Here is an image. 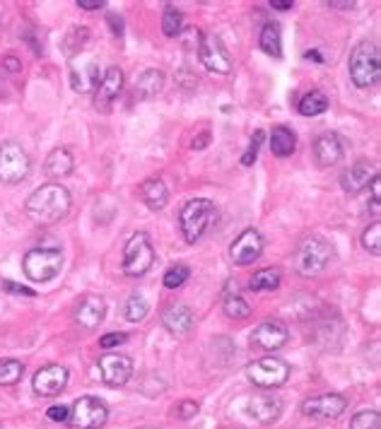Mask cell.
<instances>
[{"label": "cell", "mask_w": 381, "mask_h": 429, "mask_svg": "<svg viewBox=\"0 0 381 429\" xmlns=\"http://www.w3.org/2000/svg\"><path fill=\"white\" fill-rule=\"evenodd\" d=\"M181 24H183L181 12L176 10L174 5H169V8L164 10V17H162V32L167 36H176L181 32Z\"/></svg>", "instance_id": "36"}, {"label": "cell", "mask_w": 381, "mask_h": 429, "mask_svg": "<svg viewBox=\"0 0 381 429\" xmlns=\"http://www.w3.org/2000/svg\"><path fill=\"white\" fill-rule=\"evenodd\" d=\"M107 420H109L107 406H104L100 398L92 396L77 398L75 406L70 408V418H68V422L75 429H100Z\"/></svg>", "instance_id": "9"}, {"label": "cell", "mask_w": 381, "mask_h": 429, "mask_svg": "<svg viewBox=\"0 0 381 429\" xmlns=\"http://www.w3.org/2000/svg\"><path fill=\"white\" fill-rule=\"evenodd\" d=\"M350 429H381V415L377 410H360L350 420Z\"/></svg>", "instance_id": "34"}, {"label": "cell", "mask_w": 381, "mask_h": 429, "mask_svg": "<svg viewBox=\"0 0 381 429\" xmlns=\"http://www.w3.org/2000/svg\"><path fill=\"white\" fill-rule=\"evenodd\" d=\"M249 287L254 292H273V290H278V287H280V271H275V268H263V271L254 273Z\"/></svg>", "instance_id": "29"}, {"label": "cell", "mask_w": 381, "mask_h": 429, "mask_svg": "<svg viewBox=\"0 0 381 429\" xmlns=\"http://www.w3.org/2000/svg\"><path fill=\"white\" fill-rule=\"evenodd\" d=\"M314 155L321 167H333L343 159V143L336 133H323L314 143Z\"/></svg>", "instance_id": "21"}, {"label": "cell", "mask_w": 381, "mask_h": 429, "mask_svg": "<svg viewBox=\"0 0 381 429\" xmlns=\"http://www.w3.org/2000/svg\"><path fill=\"white\" fill-rule=\"evenodd\" d=\"M370 186H372V207H374V212L379 214V203H381V181H379V176H374Z\"/></svg>", "instance_id": "42"}, {"label": "cell", "mask_w": 381, "mask_h": 429, "mask_svg": "<svg viewBox=\"0 0 381 429\" xmlns=\"http://www.w3.org/2000/svg\"><path fill=\"white\" fill-rule=\"evenodd\" d=\"M261 140H263V131H256L254 136H251L249 150L242 155V164H244V167H251V164L256 162V157H258V147H261Z\"/></svg>", "instance_id": "37"}, {"label": "cell", "mask_w": 381, "mask_h": 429, "mask_svg": "<svg viewBox=\"0 0 381 429\" xmlns=\"http://www.w3.org/2000/svg\"><path fill=\"white\" fill-rule=\"evenodd\" d=\"M140 198L150 210H162L169 200V191L162 179H147L140 183Z\"/></svg>", "instance_id": "24"}, {"label": "cell", "mask_w": 381, "mask_h": 429, "mask_svg": "<svg viewBox=\"0 0 381 429\" xmlns=\"http://www.w3.org/2000/svg\"><path fill=\"white\" fill-rule=\"evenodd\" d=\"M331 256H333V249L326 239L306 237L297 246V254H294V271L302 278H316L326 271Z\"/></svg>", "instance_id": "4"}, {"label": "cell", "mask_w": 381, "mask_h": 429, "mask_svg": "<svg viewBox=\"0 0 381 429\" xmlns=\"http://www.w3.org/2000/svg\"><path fill=\"white\" fill-rule=\"evenodd\" d=\"M164 87V72L162 70H145L138 75V82H135V94L143 97V99H150V97L159 94Z\"/></svg>", "instance_id": "26"}, {"label": "cell", "mask_w": 381, "mask_h": 429, "mask_svg": "<svg viewBox=\"0 0 381 429\" xmlns=\"http://www.w3.org/2000/svg\"><path fill=\"white\" fill-rule=\"evenodd\" d=\"M73 167H75V159H73L70 150H65V147H56V150L48 152L46 157V174L51 176V179H63V176H68L73 171Z\"/></svg>", "instance_id": "23"}, {"label": "cell", "mask_w": 381, "mask_h": 429, "mask_svg": "<svg viewBox=\"0 0 381 429\" xmlns=\"http://www.w3.org/2000/svg\"><path fill=\"white\" fill-rule=\"evenodd\" d=\"M100 376L112 389L126 386L133 376V359L119 352H107L100 357Z\"/></svg>", "instance_id": "10"}, {"label": "cell", "mask_w": 381, "mask_h": 429, "mask_svg": "<svg viewBox=\"0 0 381 429\" xmlns=\"http://www.w3.org/2000/svg\"><path fill=\"white\" fill-rule=\"evenodd\" d=\"M24 364L17 359H0V386H15L22 379Z\"/></svg>", "instance_id": "30"}, {"label": "cell", "mask_w": 381, "mask_h": 429, "mask_svg": "<svg viewBox=\"0 0 381 429\" xmlns=\"http://www.w3.org/2000/svg\"><path fill=\"white\" fill-rule=\"evenodd\" d=\"M121 89H124V72H121V68H109L100 80V87H97L95 94V107L100 112H109L112 104L116 102V97L121 94Z\"/></svg>", "instance_id": "17"}, {"label": "cell", "mask_w": 381, "mask_h": 429, "mask_svg": "<svg viewBox=\"0 0 381 429\" xmlns=\"http://www.w3.org/2000/svg\"><path fill=\"white\" fill-rule=\"evenodd\" d=\"M282 413V403L275 396H256L249 401V415L261 425H273Z\"/></svg>", "instance_id": "22"}, {"label": "cell", "mask_w": 381, "mask_h": 429, "mask_svg": "<svg viewBox=\"0 0 381 429\" xmlns=\"http://www.w3.org/2000/svg\"><path fill=\"white\" fill-rule=\"evenodd\" d=\"M3 65H5V68H8V70H20V68H22V65H17V58H12V56H10V58H5V60H3Z\"/></svg>", "instance_id": "46"}, {"label": "cell", "mask_w": 381, "mask_h": 429, "mask_svg": "<svg viewBox=\"0 0 381 429\" xmlns=\"http://www.w3.org/2000/svg\"><path fill=\"white\" fill-rule=\"evenodd\" d=\"M174 410H176V418H181V420H190L195 413H198V403H193V401H183V403H179V406H176Z\"/></svg>", "instance_id": "40"}, {"label": "cell", "mask_w": 381, "mask_h": 429, "mask_svg": "<svg viewBox=\"0 0 381 429\" xmlns=\"http://www.w3.org/2000/svg\"><path fill=\"white\" fill-rule=\"evenodd\" d=\"M270 5H273L275 10H290L292 8V0H270Z\"/></svg>", "instance_id": "45"}, {"label": "cell", "mask_w": 381, "mask_h": 429, "mask_svg": "<svg viewBox=\"0 0 381 429\" xmlns=\"http://www.w3.org/2000/svg\"><path fill=\"white\" fill-rule=\"evenodd\" d=\"M261 48L273 58H280L282 56V34H280V27L275 22H268L266 27L261 29Z\"/></svg>", "instance_id": "27"}, {"label": "cell", "mask_w": 381, "mask_h": 429, "mask_svg": "<svg viewBox=\"0 0 381 429\" xmlns=\"http://www.w3.org/2000/svg\"><path fill=\"white\" fill-rule=\"evenodd\" d=\"M104 314H107V304H104V299L92 294V297H85L82 302H80L77 311H75V321L82 328L95 330L104 321Z\"/></svg>", "instance_id": "20"}, {"label": "cell", "mask_w": 381, "mask_h": 429, "mask_svg": "<svg viewBox=\"0 0 381 429\" xmlns=\"http://www.w3.org/2000/svg\"><path fill=\"white\" fill-rule=\"evenodd\" d=\"M247 376L258 389H278L290 379V364L280 357H261L247 366Z\"/></svg>", "instance_id": "8"}, {"label": "cell", "mask_w": 381, "mask_h": 429, "mask_svg": "<svg viewBox=\"0 0 381 429\" xmlns=\"http://www.w3.org/2000/svg\"><path fill=\"white\" fill-rule=\"evenodd\" d=\"M374 176H377V171H374L370 164H353L348 171H343L340 186H343V191H345V193L358 195V193L365 191V188H370Z\"/></svg>", "instance_id": "19"}, {"label": "cell", "mask_w": 381, "mask_h": 429, "mask_svg": "<svg viewBox=\"0 0 381 429\" xmlns=\"http://www.w3.org/2000/svg\"><path fill=\"white\" fill-rule=\"evenodd\" d=\"M326 109H328V97H326L321 89L306 92L302 102H299V114L302 116H318L323 114Z\"/></svg>", "instance_id": "28"}, {"label": "cell", "mask_w": 381, "mask_h": 429, "mask_svg": "<svg viewBox=\"0 0 381 429\" xmlns=\"http://www.w3.org/2000/svg\"><path fill=\"white\" fill-rule=\"evenodd\" d=\"M128 338H126V333H109V335H102L100 338V347L102 350H112V347H116V345H124Z\"/></svg>", "instance_id": "39"}, {"label": "cell", "mask_w": 381, "mask_h": 429, "mask_svg": "<svg viewBox=\"0 0 381 429\" xmlns=\"http://www.w3.org/2000/svg\"><path fill=\"white\" fill-rule=\"evenodd\" d=\"M73 198L70 191L60 183H44L27 198V210L29 217L34 219L36 224H56L70 212Z\"/></svg>", "instance_id": "1"}, {"label": "cell", "mask_w": 381, "mask_h": 429, "mask_svg": "<svg viewBox=\"0 0 381 429\" xmlns=\"http://www.w3.org/2000/svg\"><path fill=\"white\" fill-rule=\"evenodd\" d=\"M29 155L24 152V147L15 140H8V143L0 145V181L8 183V186H15L27 179L29 174Z\"/></svg>", "instance_id": "7"}, {"label": "cell", "mask_w": 381, "mask_h": 429, "mask_svg": "<svg viewBox=\"0 0 381 429\" xmlns=\"http://www.w3.org/2000/svg\"><path fill=\"white\" fill-rule=\"evenodd\" d=\"M188 275H190V268L183 266V263H176V266H171L169 271L164 273V287H167V290H176V287L186 283Z\"/></svg>", "instance_id": "35"}, {"label": "cell", "mask_w": 381, "mask_h": 429, "mask_svg": "<svg viewBox=\"0 0 381 429\" xmlns=\"http://www.w3.org/2000/svg\"><path fill=\"white\" fill-rule=\"evenodd\" d=\"M287 340H290V333H287L285 323L280 321H263L261 326H256V330L251 333V345L266 352L280 350Z\"/></svg>", "instance_id": "16"}, {"label": "cell", "mask_w": 381, "mask_h": 429, "mask_svg": "<svg viewBox=\"0 0 381 429\" xmlns=\"http://www.w3.org/2000/svg\"><path fill=\"white\" fill-rule=\"evenodd\" d=\"M350 77L358 85L360 89L372 87V85L379 82L381 77V56H379V46L372 44V41H362L353 48L350 53Z\"/></svg>", "instance_id": "3"}, {"label": "cell", "mask_w": 381, "mask_h": 429, "mask_svg": "<svg viewBox=\"0 0 381 429\" xmlns=\"http://www.w3.org/2000/svg\"><path fill=\"white\" fill-rule=\"evenodd\" d=\"M68 376H70V374H68L65 366H60V364L41 366L32 379V389L44 398L58 396L68 386Z\"/></svg>", "instance_id": "14"}, {"label": "cell", "mask_w": 381, "mask_h": 429, "mask_svg": "<svg viewBox=\"0 0 381 429\" xmlns=\"http://www.w3.org/2000/svg\"><path fill=\"white\" fill-rule=\"evenodd\" d=\"M152 263H155V249H152L150 239H147L145 232H135L124 246L121 271H124V275H128V278H140V275L150 271Z\"/></svg>", "instance_id": "6"}, {"label": "cell", "mask_w": 381, "mask_h": 429, "mask_svg": "<svg viewBox=\"0 0 381 429\" xmlns=\"http://www.w3.org/2000/svg\"><path fill=\"white\" fill-rule=\"evenodd\" d=\"M270 150H273L275 157H290L297 150V138H294L290 128L285 126L273 128V133H270Z\"/></svg>", "instance_id": "25"}, {"label": "cell", "mask_w": 381, "mask_h": 429, "mask_svg": "<svg viewBox=\"0 0 381 429\" xmlns=\"http://www.w3.org/2000/svg\"><path fill=\"white\" fill-rule=\"evenodd\" d=\"M222 309H225V314L230 318H247V316H251L249 302H244L239 294H227L225 302H222Z\"/></svg>", "instance_id": "32"}, {"label": "cell", "mask_w": 381, "mask_h": 429, "mask_svg": "<svg viewBox=\"0 0 381 429\" xmlns=\"http://www.w3.org/2000/svg\"><path fill=\"white\" fill-rule=\"evenodd\" d=\"M362 246L372 256H381V222H372L362 232Z\"/></svg>", "instance_id": "33"}, {"label": "cell", "mask_w": 381, "mask_h": 429, "mask_svg": "<svg viewBox=\"0 0 381 429\" xmlns=\"http://www.w3.org/2000/svg\"><path fill=\"white\" fill-rule=\"evenodd\" d=\"M147 311H150V304H147V299L143 297V294H133V297H128L124 314L131 323L143 321V318L147 316Z\"/></svg>", "instance_id": "31"}, {"label": "cell", "mask_w": 381, "mask_h": 429, "mask_svg": "<svg viewBox=\"0 0 381 429\" xmlns=\"http://www.w3.org/2000/svg\"><path fill=\"white\" fill-rule=\"evenodd\" d=\"M46 415H48V420H53V422H68V418H70V408L53 406L46 410Z\"/></svg>", "instance_id": "41"}, {"label": "cell", "mask_w": 381, "mask_h": 429, "mask_svg": "<svg viewBox=\"0 0 381 429\" xmlns=\"http://www.w3.org/2000/svg\"><path fill=\"white\" fill-rule=\"evenodd\" d=\"M215 217H218V210H215L213 200L208 198L188 200L179 212V229L183 239H186L188 244L200 241V239L208 234V229L215 224Z\"/></svg>", "instance_id": "2"}, {"label": "cell", "mask_w": 381, "mask_h": 429, "mask_svg": "<svg viewBox=\"0 0 381 429\" xmlns=\"http://www.w3.org/2000/svg\"><path fill=\"white\" fill-rule=\"evenodd\" d=\"M107 20L112 22V29H114V34H124V24H121V17H116V15H109Z\"/></svg>", "instance_id": "44"}, {"label": "cell", "mask_w": 381, "mask_h": 429, "mask_svg": "<svg viewBox=\"0 0 381 429\" xmlns=\"http://www.w3.org/2000/svg\"><path fill=\"white\" fill-rule=\"evenodd\" d=\"M263 254V237L258 229H244L230 246V259L235 266H251Z\"/></svg>", "instance_id": "12"}, {"label": "cell", "mask_w": 381, "mask_h": 429, "mask_svg": "<svg viewBox=\"0 0 381 429\" xmlns=\"http://www.w3.org/2000/svg\"><path fill=\"white\" fill-rule=\"evenodd\" d=\"M162 323H164V328H167L169 333L186 335L195 326V314H193V309L186 306V304H171V306L164 309Z\"/></svg>", "instance_id": "18"}, {"label": "cell", "mask_w": 381, "mask_h": 429, "mask_svg": "<svg viewBox=\"0 0 381 429\" xmlns=\"http://www.w3.org/2000/svg\"><path fill=\"white\" fill-rule=\"evenodd\" d=\"M198 56H200V63L205 65L210 72H218V75H227L232 70V58L227 53V48L222 41L218 39L215 34H208L203 39V44L198 48Z\"/></svg>", "instance_id": "13"}, {"label": "cell", "mask_w": 381, "mask_h": 429, "mask_svg": "<svg viewBox=\"0 0 381 429\" xmlns=\"http://www.w3.org/2000/svg\"><path fill=\"white\" fill-rule=\"evenodd\" d=\"M60 268H63V254L51 246L32 249L22 261L24 275L34 283H48L60 273Z\"/></svg>", "instance_id": "5"}, {"label": "cell", "mask_w": 381, "mask_h": 429, "mask_svg": "<svg viewBox=\"0 0 381 429\" xmlns=\"http://www.w3.org/2000/svg\"><path fill=\"white\" fill-rule=\"evenodd\" d=\"M205 145H208V133H203L198 138V143H193V147H205Z\"/></svg>", "instance_id": "48"}, {"label": "cell", "mask_w": 381, "mask_h": 429, "mask_svg": "<svg viewBox=\"0 0 381 429\" xmlns=\"http://www.w3.org/2000/svg\"><path fill=\"white\" fill-rule=\"evenodd\" d=\"M348 401L345 396L340 393H323V396H314V398H306L302 403V413L306 418H314V420H336L345 413Z\"/></svg>", "instance_id": "11"}, {"label": "cell", "mask_w": 381, "mask_h": 429, "mask_svg": "<svg viewBox=\"0 0 381 429\" xmlns=\"http://www.w3.org/2000/svg\"><path fill=\"white\" fill-rule=\"evenodd\" d=\"M107 5V0H77V8L82 10H100Z\"/></svg>", "instance_id": "43"}, {"label": "cell", "mask_w": 381, "mask_h": 429, "mask_svg": "<svg viewBox=\"0 0 381 429\" xmlns=\"http://www.w3.org/2000/svg\"><path fill=\"white\" fill-rule=\"evenodd\" d=\"M328 5H333V8H353L355 3H336L333 0V3H328Z\"/></svg>", "instance_id": "49"}, {"label": "cell", "mask_w": 381, "mask_h": 429, "mask_svg": "<svg viewBox=\"0 0 381 429\" xmlns=\"http://www.w3.org/2000/svg\"><path fill=\"white\" fill-rule=\"evenodd\" d=\"M70 82L73 89L80 94H87L100 85V65L92 56H75L70 63Z\"/></svg>", "instance_id": "15"}, {"label": "cell", "mask_w": 381, "mask_h": 429, "mask_svg": "<svg viewBox=\"0 0 381 429\" xmlns=\"http://www.w3.org/2000/svg\"><path fill=\"white\" fill-rule=\"evenodd\" d=\"M304 58H314V60H316V63H323V58H321V56H318V53H316V51H306V53H304Z\"/></svg>", "instance_id": "47"}, {"label": "cell", "mask_w": 381, "mask_h": 429, "mask_svg": "<svg viewBox=\"0 0 381 429\" xmlns=\"http://www.w3.org/2000/svg\"><path fill=\"white\" fill-rule=\"evenodd\" d=\"M3 290L10 292V294H15V297H36V292L32 290V287L17 285V283H12V280H5V283H3Z\"/></svg>", "instance_id": "38"}]
</instances>
